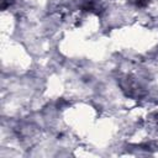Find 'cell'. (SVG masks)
I'll return each instance as SVG.
<instances>
[{
	"mask_svg": "<svg viewBox=\"0 0 158 158\" xmlns=\"http://www.w3.org/2000/svg\"><path fill=\"white\" fill-rule=\"evenodd\" d=\"M130 1L132 4H135L136 6H146L149 0H130Z\"/></svg>",
	"mask_w": 158,
	"mask_h": 158,
	"instance_id": "cell-1",
	"label": "cell"
}]
</instances>
